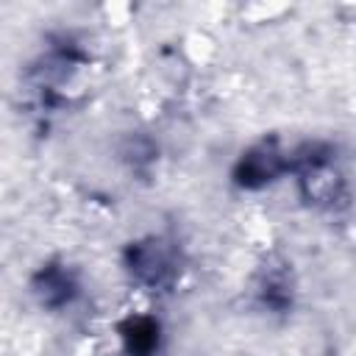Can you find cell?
Here are the masks:
<instances>
[{"mask_svg":"<svg viewBox=\"0 0 356 356\" xmlns=\"http://www.w3.org/2000/svg\"><path fill=\"white\" fill-rule=\"evenodd\" d=\"M125 331H128L125 342H128L131 353H139V356H147L153 350L156 339H159V331H156V325L150 320H134V323H128Z\"/></svg>","mask_w":356,"mask_h":356,"instance_id":"cell-3","label":"cell"},{"mask_svg":"<svg viewBox=\"0 0 356 356\" xmlns=\"http://www.w3.org/2000/svg\"><path fill=\"white\" fill-rule=\"evenodd\" d=\"M131 264L136 270V275L147 284H159L164 278V273L170 270V259L167 253L161 250L159 242H147V245H139L131 256Z\"/></svg>","mask_w":356,"mask_h":356,"instance_id":"cell-1","label":"cell"},{"mask_svg":"<svg viewBox=\"0 0 356 356\" xmlns=\"http://www.w3.org/2000/svg\"><path fill=\"white\" fill-rule=\"evenodd\" d=\"M278 172V156L273 153H250L239 167V181L248 186H259Z\"/></svg>","mask_w":356,"mask_h":356,"instance_id":"cell-2","label":"cell"}]
</instances>
